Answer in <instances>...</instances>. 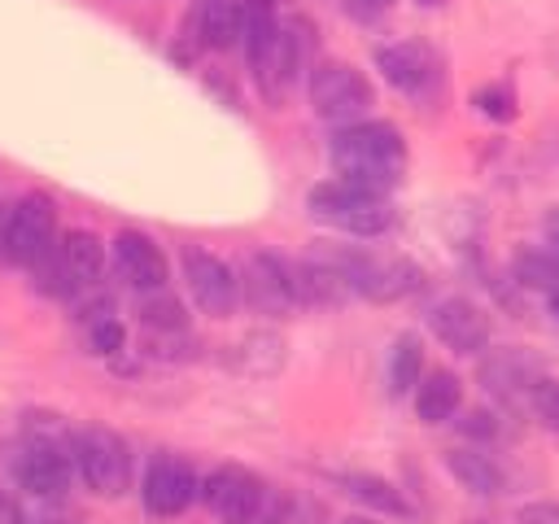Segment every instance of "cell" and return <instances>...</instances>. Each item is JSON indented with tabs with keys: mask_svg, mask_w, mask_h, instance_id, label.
Wrapping results in <instances>:
<instances>
[{
	"mask_svg": "<svg viewBox=\"0 0 559 524\" xmlns=\"http://www.w3.org/2000/svg\"><path fill=\"white\" fill-rule=\"evenodd\" d=\"M328 162H332L336 179L389 196V188H397V179L406 170V140L393 122L358 118V122H345L332 131Z\"/></svg>",
	"mask_w": 559,
	"mask_h": 524,
	"instance_id": "obj_1",
	"label": "cell"
},
{
	"mask_svg": "<svg viewBox=\"0 0 559 524\" xmlns=\"http://www.w3.org/2000/svg\"><path fill=\"white\" fill-rule=\"evenodd\" d=\"M319 253L345 275L349 293L362 297V301L389 306V301H406V297H415V293L424 288V271H419L411 258H402V253L349 249V245H341V249H319Z\"/></svg>",
	"mask_w": 559,
	"mask_h": 524,
	"instance_id": "obj_2",
	"label": "cell"
},
{
	"mask_svg": "<svg viewBox=\"0 0 559 524\" xmlns=\"http://www.w3.org/2000/svg\"><path fill=\"white\" fill-rule=\"evenodd\" d=\"M35 288L52 301H74L83 293H92L105 275V245L92 231H66L48 245V253L31 266Z\"/></svg>",
	"mask_w": 559,
	"mask_h": 524,
	"instance_id": "obj_3",
	"label": "cell"
},
{
	"mask_svg": "<svg viewBox=\"0 0 559 524\" xmlns=\"http://www.w3.org/2000/svg\"><path fill=\"white\" fill-rule=\"evenodd\" d=\"M306 210H310L314 223L336 227V231H345V236H362V240L384 236V231L393 227V205H389V196L367 192V188H358V183H345V179H336V175L323 179V183H314V188L306 192Z\"/></svg>",
	"mask_w": 559,
	"mask_h": 524,
	"instance_id": "obj_4",
	"label": "cell"
},
{
	"mask_svg": "<svg viewBox=\"0 0 559 524\" xmlns=\"http://www.w3.org/2000/svg\"><path fill=\"white\" fill-rule=\"evenodd\" d=\"M70 454H74V476L96 493V498H122L131 485V445L122 432L105 424H79L70 428Z\"/></svg>",
	"mask_w": 559,
	"mask_h": 524,
	"instance_id": "obj_5",
	"label": "cell"
},
{
	"mask_svg": "<svg viewBox=\"0 0 559 524\" xmlns=\"http://www.w3.org/2000/svg\"><path fill=\"white\" fill-rule=\"evenodd\" d=\"M13 480L39 498V502H57L66 498L70 480H74V454H70V432L61 428H31L17 445L13 458Z\"/></svg>",
	"mask_w": 559,
	"mask_h": 524,
	"instance_id": "obj_6",
	"label": "cell"
},
{
	"mask_svg": "<svg viewBox=\"0 0 559 524\" xmlns=\"http://www.w3.org/2000/svg\"><path fill=\"white\" fill-rule=\"evenodd\" d=\"M306 96H310V109H314L323 122H336V127L358 122V118L376 105L371 79H367L358 66L336 61V57L310 66V74H306Z\"/></svg>",
	"mask_w": 559,
	"mask_h": 524,
	"instance_id": "obj_7",
	"label": "cell"
},
{
	"mask_svg": "<svg viewBox=\"0 0 559 524\" xmlns=\"http://www.w3.org/2000/svg\"><path fill=\"white\" fill-rule=\"evenodd\" d=\"M57 240V201L48 192H26L0 218V266H35Z\"/></svg>",
	"mask_w": 559,
	"mask_h": 524,
	"instance_id": "obj_8",
	"label": "cell"
},
{
	"mask_svg": "<svg viewBox=\"0 0 559 524\" xmlns=\"http://www.w3.org/2000/svg\"><path fill=\"white\" fill-rule=\"evenodd\" d=\"M266 493L271 485L240 463H218L210 476H201V502L223 524H253L262 515Z\"/></svg>",
	"mask_w": 559,
	"mask_h": 524,
	"instance_id": "obj_9",
	"label": "cell"
},
{
	"mask_svg": "<svg viewBox=\"0 0 559 524\" xmlns=\"http://www.w3.org/2000/svg\"><path fill=\"white\" fill-rule=\"evenodd\" d=\"M240 275V301L253 310V314H266V319H284L288 310H297V288H293V262L271 253V249H258L245 258V266L236 271Z\"/></svg>",
	"mask_w": 559,
	"mask_h": 524,
	"instance_id": "obj_10",
	"label": "cell"
},
{
	"mask_svg": "<svg viewBox=\"0 0 559 524\" xmlns=\"http://www.w3.org/2000/svg\"><path fill=\"white\" fill-rule=\"evenodd\" d=\"M179 262H183L188 293H192V301H197L201 314H210V319L236 314V306H240V275H236L231 262H223L218 253H210L201 245H188L179 253Z\"/></svg>",
	"mask_w": 559,
	"mask_h": 524,
	"instance_id": "obj_11",
	"label": "cell"
},
{
	"mask_svg": "<svg viewBox=\"0 0 559 524\" xmlns=\"http://www.w3.org/2000/svg\"><path fill=\"white\" fill-rule=\"evenodd\" d=\"M376 70L384 74L389 87H397L402 96H432L441 87V57L424 44V39H393L376 48Z\"/></svg>",
	"mask_w": 559,
	"mask_h": 524,
	"instance_id": "obj_12",
	"label": "cell"
},
{
	"mask_svg": "<svg viewBox=\"0 0 559 524\" xmlns=\"http://www.w3.org/2000/svg\"><path fill=\"white\" fill-rule=\"evenodd\" d=\"M140 498H144V511L148 515H183L197 498H201V476L188 458L179 454H157L144 472V485H140Z\"/></svg>",
	"mask_w": 559,
	"mask_h": 524,
	"instance_id": "obj_13",
	"label": "cell"
},
{
	"mask_svg": "<svg viewBox=\"0 0 559 524\" xmlns=\"http://www.w3.org/2000/svg\"><path fill=\"white\" fill-rule=\"evenodd\" d=\"M109 262L118 271V279L135 293H157L166 288L170 279V266H166V253L162 245L148 236V231H135V227H122L109 245Z\"/></svg>",
	"mask_w": 559,
	"mask_h": 524,
	"instance_id": "obj_14",
	"label": "cell"
},
{
	"mask_svg": "<svg viewBox=\"0 0 559 524\" xmlns=\"http://www.w3.org/2000/svg\"><path fill=\"white\" fill-rule=\"evenodd\" d=\"M428 332L454 354H480L489 345V314L472 297H441L428 310Z\"/></svg>",
	"mask_w": 559,
	"mask_h": 524,
	"instance_id": "obj_15",
	"label": "cell"
},
{
	"mask_svg": "<svg viewBox=\"0 0 559 524\" xmlns=\"http://www.w3.org/2000/svg\"><path fill=\"white\" fill-rule=\"evenodd\" d=\"M293 288H297V306H314V310L319 306L332 310V306H345L354 297L349 284H345V275L319 249L293 262Z\"/></svg>",
	"mask_w": 559,
	"mask_h": 524,
	"instance_id": "obj_16",
	"label": "cell"
},
{
	"mask_svg": "<svg viewBox=\"0 0 559 524\" xmlns=\"http://www.w3.org/2000/svg\"><path fill=\"white\" fill-rule=\"evenodd\" d=\"M280 0H245V35H240V48H245V61L253 70V79L262 83L266 66H271V52L280 44Z\"/></svg>",
	"mask_w": 559,
	"mask_h": 524,
	"instance_id": "obj_17",
	"label": "cell"
},
{
	"mask_svg": "<svg viewBox=\"0 0 559 524\" xmlns=\"http://www.w3.org/2000/svg\"><path fill=\"white\" fill-rule=\"evenodd\" d=\"M332 485L341 493H349L354 502L371 507L376 515H393V520H411L415 515V507L406 502V493L393 480L376 476V472H332Z\"/></svg>",
	"mask_w": 559,
	"mask_h": 524,
	"instance_id": "obj_18",
	"label": "cell"
},
{
	"mask_svg": "<svg viewBox=\"0 0 559 524\" xmlns=\"http://www.w3.org/2000/svg\"><path fill=\"white\" fill-rule=\"evenodd\" d=\"M480 380L493 397L511 402V397H528V389L542 380L537 376V358L520 354V349H498L493 358L480 362Z\"/></svg>",
	"mask_w": 559,
	"mask_h": 524,
	"instance_id": "obj_19",
	"label": "cell"
},
{
	"mask_svg": "<svg viewBox=\"0 0 559 524\" xmlns=\"http://www.w3.org/2000/svg\"><path fill=\"white\" fill-rule=\"evenodd\" d=\"M227 367L240 376H275L284 367V336L280 332H245L236 345H227Z\"/></svg>",
	"mask_w": 559,
	"mask_h": 524,
	"instance_id": "obj_20",
	"label": "cell"
},
{
	"mask_svg": "<svg viewBox=\"0 0 559 524\" xmlns=\"http://www.w3.org/2000/svg\"><path fill=\"white\" fill-rule=\"evenodd\" d=\"M459 402H463V384H459L454 371L432 367L428 376H419V384H415V415L424 424H445L459 410Z\"/></svg>",
	"mask_w": 559,
	"mask_h": 524,
	"instance_id": "obj_21",
	"label": "cell"
},
{
	"mask_svg": "<svg viewBox=\"0 0 559 524\" xmlns=\"http://www.w3.org/2000/svg\"><path fill=\"white\" fill-rule=\"evenodd\" d=\"M197 31H201V44L205 48L227 52L245 35V0H201Z\"/></svg>",
	"mask_w": 559,
	"mask_h": 524,
	"instance_id": "obj_22",
	"label": "cell"
},
{
	"mask_svg": "<svg viewBox=\"0 0 559 524\" xmlns=\"http://www.w3.org/2000/svg\"><path fill=\"white\" fill-rule=\"evenodd\" d=\"M445 467H450V476H454L467 493L493 498V493H502V489H507L502 467H498L489 454H480V450H450V454H445Z\"/></svg>",
	"mask_w": 559,
	"mask_h": 524,
	"instance_id": "obj_23",
	"label": "cell"
},
{
	"mask_svg": "<svg viewBox=\"0 0 559 524\" xmlns=\"http://www.w3.org/2000/svg\"><path fill=\"white\" fill-rule=\"evenodd\" d=\"M384 376H389V393H393V397L415 393V384H419V376H424V345H419L415 332H402V336L393 341Z\"/></svg>",
	"mask_w": 559,
	"mask_h": 524,
	"instance_id": "obj_24",
	"label": "cell"
},
{
	"mask_svg": "<svg viewBox=\"0 0 559 524\" xmlns=\"http://www.w3.org/2000/svg\"><path fill=\"white\" fill-rule=\"evenodd\" d=\"M140 323H144L148 336H162V341L188 336V314H183V306H179L166 288L144 293V301H140Z\"/></svg>",
	"mask_w": 559,
	"mask_h": 524,
	"instance_id": "obj_25",
	"label": "cell"
},
{
	"mask_svg": "<svg viewBox=\"0 0 559 524\" xmlns=\"http://www.w3.org/2000/svg\"><path fill=\"white\" fill-rule=\"evenodd\" d=\"M515 279L537 293H559V253L550 249H520L515 253Z\"/></svg>",
	"mask_w": 559,
	"mask_h": 524,
	"instance_id": "obj_26",
	"label": "cell"
},
{
	"mask_svg": "<svg viewBox=\"0 0 559 524\" xmlns=\"http://www.w3.org/2000/svg\"><path fill=\"white\" fill-rule=\"evenodd\" d=\"M87 345H92V354H100V358L122 354V345H127V327L109 314V306L96 310V314H87Z\"/></svg>",
	"mask_w": 559,
	"mask_h": 524,
	"instance_id": "obj_27",
	"label": "cell"
},
{
	"mask_svg": "<svg viewBox=\"0 0 559 524\" xmlns=\"http://www.w3.org/2000/svg\"><path fill=\"white\" fill-rule=\"evenodd\" d=\"M472 105L485 118H493V122H511L515 118V92H511V83H485V87H476L472 92Z\"/></svg>",
	"mask_w": 559,
	"mask_h": 524,
	"instance_id": "obj_28",
	"label": "cell"
},
{
	"mask_svg": "<svg viewBox=\"0 0 559 524\" xmlns=\"http://www.w3.org/2000/svg\"><path fill=\"white\" fill-rule=\"evenodd\" d=\"M528 410L537 415V424H542V428L559 432V380L542 376V380L528 389Z\"/></svg>",
	"mask_w": 559,
	"mask_h": 524,
	"instance_id": "obj_29",
	"label": "cell"
},
{
	"mask_svg": "<svg viewBox=\"0 0 559 524\" xmlns=\"http://www.w3.org/2000/svg\"><path fill=\"white\" fill-rule=\"evenodd\" d=\"M515 520L520 524H559V502H524Z\"/></svg>",
	"mask_w": 559,
	"mask_h": 524,
	"instance_id": "obj_30",
	"label": "cell"
},
{
	"mask_svg": "<svg viewBox=\"0 0 559 524\" xmlns=\"http://www.w3.org/2000/svg\"><path fill=\"white\" fill-rule=\"evenodd\" d=\"M393 0H349V9L358 13V17H376V13H384Z\"/></svg>",
	"mask_w": 559,
	"mask_h": 524,
	"instance_id": "obj_31",
	"label": "cell"
},
{
	"mask_svg": "<svg viewBox=\"0 0 559 524\" xmlns=\"http://www.w3.org/2000/svg\"><path fill=\"white\" fill-rule=\"evenodd\" d=\"M0 524H26V515L17 511V502L4 498V493H0Z\"/></svg>",
	"mask_w": 559,
	"mask_h": 524,
	"instance_id": "obj_32",
	"label": "cell"
},
{
	"mask_svg": "<svg viewBox=\"0 0 559 524\" xmlns=\"http://www.w3.org/2000/svg\"><path fill=\"white\" fill-rule=\"evenodd\" d=\"M26 524H79L74 515H26Z\"/></svg>",
	"mask_w": 559,
	"mask_h": 524,
	"instance_id": "obj_33",
	"label": "cell"
},
{
	"mask_svg": "<svg viewBox=\"0 0 559 524\" xmlns=\"http://www.w3.org/2000/svg\"><path fill=\"white\" fill-rule=\"evenodd\" d=\"M546 236H550V245H559V210H550V218H546Z\"/></svg>",
	"mask_w": 559,
	"mask_h": 524,
	"instance_id": "obj_34",
	"label": "cell"
},
{
	"mask_svg": "<svg viewBox=\"0 0 559 524\" xmlns=\"http://www.w3.org/2000/svg\"><path fill=\"white\" fill-rule=\"evenodd\" d=\"M341 524H380V520H376V515H345Z\"/></svg>",
	"mask_w": 559,
	"mask_h": 524,
	"instance_id": "obj_35",
	"label": "cell"
},
{
	"mask_svg": "<svg viewBox=\"0 0 559 524\" xmlns=\"http://www.w3.org/2000/svg\"><path fill=\"white\" fill-rule=\"evenodd\" d=\"M419 4H424V9H441L445 0H419Z\"/></svg>",
	"mask_w": 559,
	"mask_h": 524,
	"instance_id": "obj_36",
	"label": "cell"
},
{
	"mask_svg": "<svg viewBox=\"0 0 559 524\" xmlns=\"http://www.w3.org/2000/svg\"><path fill=\"white\" fill-rule=\"evenodd\" d=\"M550 310H555V319H559V293H555V297H550Z\"/></svg>",
	"mask_w": 559,
	"mask_h": 524,
	"instance_id": "obj_37",
	"label": "cell"
}]
</instances>
